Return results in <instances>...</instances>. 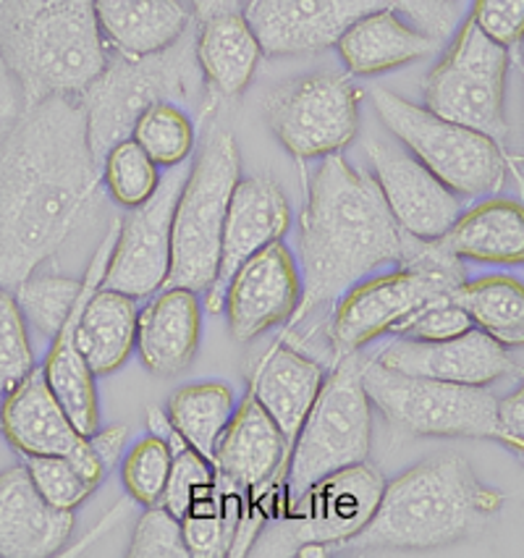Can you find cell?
<instances>
[{
	"label": "cell",
	"instance_id": "cell-30",
	"mask_svg": "<svg viewBox=\"0 0 524 558\" xmlns=\"http://www.w3.org/2000/svg\"><path fill=\"white\" fill-rule=\"evenodd\" d=\"M137 300L113 289H97L76 317V343L95 375L115 373L137 343Z\"/></svg>",
	"mask_w": 524,
	"mask_h": 558
},
{
	"label": "cell",
	"instance_id": "cell-26",
	"mask_svg": "<svg viewBox=\"0 0 524 558\" xmlns=\"http://www.w3.org/2000/svg\"><path fill=\"white\" fill-rule=\"evenodd\" d=\"M326 373L315 360L304 356L287 343H276L252 375L249 391L257 396L265 412L281 427L289 449L300 436L309 409L318 399Z\"/></svg>",
	"mask_w": 524,
	"mask_h": 558
},
{
	"label": "cell",
	"instance_id": "cell-12",
	"mask_svg": "<svg viewBox=\"0 0 524 558\" xmlns=\"http://www.w3.org/2000/svg\"><path fill=\"white\" fill-rule=\"evenodd\" d=\"M509 63V48L490 40L467 19L446 56L425 76V108L446 121L493 136L501 145L509 134L503 110Z\"/></svg>",
	"mask_w": 524,
	"mask_h": 558
},
{
	"label": "cell",
	"instance_id": "cell-28",
	"mask_svg": "<svg viewBox=\"0 0 524 558\" xmlns=\"http://www.w3.org/2000/svg\"><path fill=\"white\" fill-rule=\"evenodd\" d=\"M102 40L119 56L158 53L192 27L181 0H95Z\"/></svg>",
	"mask_w": 524,
	"mask_h": 558
},
{
	"label": "cell",
	"instance_id": "cell-8",
	"mask_svg": "<svg viewBox=\"0 0 524 558\" xmlns=\"http://www.w3.org/2000/svg\"><path fill=\"white\" fill-rule=\"evenodd\" d=\"M242 179L234 134L216 126L194 160L173 213L171 272L166 287L207 291L221 263V239L231 194Z\"/></svg>",
	"mask_w": 524,
	"mask_h": 558
},
{
	"label": "cell",
	"instance_id": "cell-7",
	"mask_svg": "<svg viewBox=\"0 0 524 558\" xmlns=\"http://www.w3.org/2000/svg\"><path fill=\"white\" fill-rule=\"evenodd\" d=\"M362 362L357 352L339 356L333 373L322 380L318 399L291 446L278 514L300 501L318 480L370 457L373 404L362 383Z\"/></svg>",
	"mask_w": 524,
	"mask_h": 558
},
{
	"label": "cell",
	"instance_id": "cell-47",
	"mask_svg": "<svg viewBox=\"0 0 524 558\" xmlns=\"http://www.w3.org/2000/svg\"><path fill=\"white\" fill-rule=\"evenodd\" d=\"M147 425H150L153 436L163 440L168 449H171L173 457H176V453H181L184 449H190V444H186L184 436H181L179 427L173 425V420L168 417V412H160V409L153 407L150 412H147Z\"/></svg>",
	"mask_w": 524,
	"mask_h": 558
},
{
	"label": "cell",
	"instance_id": "cell-2",
	"mask_svg": "<svg viewBox=\"0 0 524 558\" xmlns=\"http://www.w3.org/2000/svg\"><path fill=\"white\" fill-rule=\"evenodd\" d=\"M410 233L388 210L378 181L341 153L322 158L300 216L302 300L291 323L339 302L380 265H401Z\"/></svg>",
	"mask_w": 524,
	"mask_h": 558
},
{
	"label": "cell",
	"instance_id": "cell-40",
	"mask_svg": "<svg viewBox=\"0 0 524 558\" xmlns=\"http://www.w3.org/2000/svg\"><path fill=\"white\" fill-rule=\"evenodd\" d=\"M132 558H186L184 527L181 519L166 509L163 504L147 506L145 514L139 517L137 527L132 535Z\"/></svg>",
	"mask_w": 524,
	"mask_h": 558
},
{
	"label": "cell",
	"instance_id": "cell-24",
	"mask_svg": "<svg viewBox=\"0 0 524 558\" xmlns=\"http://www.w3.org/2000/svg\"><path fill=\"white\" fill-rule=\"evenodd\" d=\"M74 532V511L50 506L24 464L0 472V558L61 554Z\"/></svg>",
	"mask_w": 524,
	"mask_h": 558
},
{
	"label": "cell",
	"instance_id": "cell-34",
	"mask_svg": "<svg viewBox=\"0 0 524 558\" xmlns=\"http://www.w3.org/2000/svg\"><path fill=\"white\" fill-rule=\"evenodd\" d=\"M14 291L19 307L32 328L40 330L45 339H56L80 302L82 281L50 272V276H29Z\"/></svg>",
	"mask_w": 524,
	"mask_h": 558
},
{
	"label": "cell",
	"instance_id": "cell-22",
	"mask_svg": "<svg viewBox=\"0 0 524 558\" xmlns=\"http://www.w3.org/2000/svg\"><path fill=\"white\" fill-rule=\"evenodd\" d=\"M197 58L216 97H239L260 63L263 48L239 0H192Z\"/></svg>",
	"mask_w": 524,
	"mask_h": 558
},
{
	"label": "cell",
	"instance_id": "cell-19",
	"mask_svg": "<svg viewBox=\"0 0 524 558\" xmlns=\"http://www.w3.org/2000/svg\"><path fill=\"white\" fill-rule=\"evenodd\" d=\"M302 300V278L294 257L283 242L255 252L231 276L226 287L223 310L229 315L231 336L252 341L265 330L291 323Z\"/></svg>",
	"mask_w": 524,
	"mask_h": 558
},
{
	"label": "cell",
	"instance_id": "cell-42",
	"mask_svg": "<svg viewBox=\"0 0 524 558\" xmlns=\"http://www.w3.org/2000/svg\"><path fill=\"white\" fill-rule=\"evenodd\" d=\"M470 19L503 48L524 40V0H475Z\"/></svg>",
	"mask_w": 524,
	"mask_h": 558
},
{
	"label": "cell",
	"instance_id": "cell-36",
	"mask_svg": "<svg viewBox=\"0 0 524 558\" xmlns=\"http://www.w3.org/2000/svg\"><path fill=\"white\" fill-rule=\"evenodd\" d=\"M27 317L16 302V291L0 283V401L35 369Z\"/></svg>",
	"mask_w": 524,
	"mask_h": 558
},
{
	"label": "cell",
	"instance_id": "cell-13",
	"mask_svg": "<svg viewBox=\"0 0 524 558\" xmlns=\"http://www.w3.org/2000/svg\"><path fill=\"white\" fill-rule=\"evenodd\" d=\"M360 97L344 74L296 76L265 97V119L294 158L322 160L357 136Z\"/></svg>",
	"mask_w": 524,
	"mask_h": 558
},
{
	"label": "cell",
	"instance_id": "cell-3",
	"mask_svg": "<svg viewBox=\"0 0 524 558\" xmlns=\"http://www.w3.org/2000/svg\"><path fill=\"white\" fill-rule=\"evenodd\" d=\"M501 493L485 488L467 459L438 453L386 483L378 509L331 556L425 554L449 548L480 530L501 509Z\"/></svg>",
	"mask_w": 524,
	"mask_h": 558
},
{
	"label": "cell",
	"instance_id": "cell-6",
	"mask_svg": "<svg viewBox=\"0 0 524 558\" xmlns=\"http://www.w3.org/2000/svg\"><path fill=\"white\" fill-rule=\"evenodd\" d=\"M467 281L464 263L441 244L410 236L406 257L393 272L362 281L336 304L331 341L336 360L360 352L383 333H397L430 302L454 294Z\"/></svg>",
	"mask_w": 524,
	"mask_h": 558
},
{
	"label": "cell",
	"instance_id": "cell-25",
	"mask_svg": "<svg viewBox=\"0 0 524 558\" xmlns=\"http://www.w3.org/2000/svg\"><path fill=\"white\" fill-rule=\"evenodd\" d=\"M199 330L203 315L197 291L166 287L139 313L137 349L145 367L160 378L184 373L197 354Z\"/></svg>",
	"mask_w": 524,
	"mask_h": 558
},
{
	"label": "cell",
	"instance_id": "cell-32",
	"mask_svg": "<svg viewBox=\"0 0 524 558\" xmlns=\"http://www.w3.org/2000/svg\"><path fill=\"white\" fill-rule=\"evenodd\" d=\"M236 412L234 391L223 383H197L184 386L168 399V417L179 427L186 444L205 459L216 457L218 440Z\"/></svg>",
	"mask_w": 524,
	"mask_h": 558
},
{
	"label": "cell",
	"instance_id": "cell-18",
	"mask_svg": "<svg viewBox=\"0 0 524 558\" xmlns=\"http://www.w3.org/2000/svg\"><path fill=\"white\" fill-rule=\"evenodd\" d=\"M365 153L375 171L373 179L378 181L388 210L393 213L401 231L425 242H436L451 231V226L462 216L459 194L432 177L412 153L380 140L367 142Z\"/></svg>",
	"mask_w": 524,
	"mask_h": 558
},
{
	"label": "cell",
	"instance_id": "cell-39",
	"mask_svg": "<svg viewBox=\"0 0 524 558\" xmlns=\"http://www.w3.org/2000/svg\"><path fill=\"white\" fill-rule=\"evenodd\" d=\"M216 488V466L210 459H205L197 449H184L173 457L171 475H168V485L163 493V504L171 514L179 519L192 509L197 498Z\"/></svg>",
	"mask_w": 524,
	"mask_h": 558
},
{
	"label": "cell",
	"instance_id": "cell-29",
	"mask_svg": "<svg viewBox=\"0 0 524 558\" xmlns=\"http://www.w3.org/2000/svg\"><path fill=\"white\" fill-rule=\"evenodd\" d=\"M441 244L459 259L490 265H524V205L488 197L462 213Z\"/></svg>",
	"mask_w": 524,
	"mask_h": 558
},
{
	"label": "cell",
	"instance_id": "cell-35",
	"mask_svg": "<svg viewBox=\"0 0 524 558\" xmlns=\"http://www.w3.org/2000/svg\"><path fill=\"white\" fill-rule=\"evenodd\" d=\"M158 163L134 140H124L111 147L102 158V184L115 205L137 207L153 197L158 190L160 173Z\"/></svg>",
	"mask_w": 524,
	"mask_h": 558
},
{
	"label": "cell",
	"instance_id": "cell-21",
	"mask_svg": "<svg viewBox=\"0 0 524 558\" xmlns=\"http://www.w3.org/2000/svg\"><path fill=\"white\" fill-rule=\"evenodd\" d=\"M375 360L393 373L464 386H488L520 369L501 343L477 328L449 341L397 339Z\"/></svg>",
	"mask_w": 524,
	"mask_h": 558
},
{
	"label": "cell",
	"instance_id": "cell-10",
	"mask_svg": "<svg viewBox=\"0 0 524 558\" xmlns=\"http://www.w3.org/2000/svg\"><path fill=\"white\" fill-rule=\"evenodd\" d=\"M386 480L367 462L318 480L296 504L270 517L252 543V556H331L370 522Z\"/></svg>",
	"mask_w": 524,
	"mask_h": 558
},
{
	"label": "cell",
	"instance_id": "cell-45",
	"mask_svg": "<svg viewBox=\"0 0 524 558\" xmlns=\"http://www.w3.org/2000/svg\"><path fill=\"white\" fill-rule=\"evenodd\" d=\"M22 108H24L22 89H19L14 74H11L9 66H5L3 56H0V140H3V136L9 134V129L14 126L19 113H22Z\"/></svg>",
	"mask_w": 524,
	"mask_h": 558
},
{
	"label": "cell",
	"instance_id": "cell-38",
	"mask_svg": "<svg viewBox=\"0 0 524 558\" xmlns=\"http://www.w3.org/2000/svg\"><path fill=\"white\" fill-rule=\"evenodd\" d=\"M24 466L40 496L56 509L74 511L97 490V483L66 457H24Z\"/></svg>",
	"mask_w": 524,
	"mask_h": 558
},
{
	"label": "cell",
	"instance_id": "cell-11",
	"mask_svg": "<svg viewBox=\"0 0 524 558\" xmlns=\"http://www.w3.org/2000/svg\"><path fill=\"white\" fill-rule=\"evenodd\" d=\"M362 383L370 404L410 436L496 438L498 399L485 386L401 375L375 356L362 362Z\"/></svg>",
	"mask_w": 524,
	"mask_h": 558
},
{
	"label": "cell",
	"instance_id": "cell-43",
	"mask_svg": "<svg viewBox=\"0 0 524 558\" xmlns=\"http://www.w3.org/2000/svg\"><path fill=\"white\" fill-rule=\"evenodd\" d=\"M391 9L438 43L451 35L459 19V0H391Z\"/></svg>",
	"mask_w": 524,
	"mask_h": 558
},
{
	"label": "cell",
	"instance_id": "cell-17",
	"mask_svg": "<svg viewBox=\"0 0 524 558\" xmlns=\"http://www.w3.org/2000/svg\"><path fill=\"white\" fill-rule=\"evenodd\" d=\"M383 9H391V0H244V16L265 56L333 48L354 22Z\"/></svg>",
	"mask_w": 524,
	"mask_h": 558
},
{
	"label": "cell",
	"instance_id": "cell-27",
	"mask_svg": "<svg viewBox=\"0 0 524 558\" xmlns=\"http://www.w3.org/2000/svg\"><path fill=\"white\" fill-rule=\"evenodd\" d=\"M336 48L352 74L375 76L430 58L438 40L401 22L393 9H383L354 22Z\"/></svg>",
	"mask_w": 524,
	"mask_h": 558
},
{
	"label": "cell",
	"instance_id": "cell-9",
	"mask_svg": "<svg viewBox=\"0 0 524 558\" xmlns=\"http://www.w3.org/2000/svg\"><path fill=\"white\" fill-rule=\"evenodd\" d=\"M373 108L401 145L462 197H493L507 184V158L493 136L446 121L386 87L370 89Z\"/></svg>",
	"mask_w": 524,
	"mask_h": 558
},
{
	"label": "cell",
	"instance_id": "cell-41",
	"mask_svg": "<svg viewBox=\"0 0 524 558\" xmlns=\"http://www.w3.org/2000/svg\"><path fill=\"white\" fill-rule=\"evenodd\" d=\"M475 328L472 317L464 313L459 304L449 296H441V300L430 302L428 307L419 310L417 315L410 317L404 326L393 336L399 339H414V341H449L456 339V336L470 333Z\"/></svg>",
	"mask_w": 524,
	"mask_h": 558
},
{
	"label": "cell",
	"instance_id": "cell-5",
	"mask_svg": "<svg viewBox=\"0 0 524 558\" xmlns=\"http://www.w3.org/2000/svg\"><path fill=\"white\" fill-rule=\"evenodd\" d=\"M80 97L87 113L89 147L100 166L111 147L132 140L142 113L158 102L197 108L199 119H207V82L197 58L194 22L158 53L137 58L115 53Z\"/></svg>",
	"mask_w": 524,
	"mask_h": 558
},
{
	"label": "cell",
	"instance_id": "cell-37",
	"mask_svg": "<svg viewBox=\"0 0 524 558\" xmlns=\"http://www.w3.org/2000/svg\"><path fill=\"white\" fill-rule=\"evenodd\" d=\"M173 453L160 438L153 433L132 446L124 459V485L129 498L142 506H155L163 501V493L171 475Z\"/></svg>",
	"mask_w": 524,
	"mask_h": 558
},
{
	"label": "cell",
	"instance_id": "cell-16",
	"mask_svg": "<svg viewBox=\"0 0 524 558\" xmlns=\"http://www.w3.org/2000/svg\"><path fill=\"white\" fill-rule=\"evenodd\" d=\"M0 430L22 457H66L100 485L106 466L56 399L45 369L35 367L0 401Z\"/></svg>",
	"mask_w": 524,
	"mask_h": 558
},
{
	"label": "cell",
	"instance_id": "cell-46",
	"mask_svg": "<svg viewBox=\"0 0 524 558\" xmlns=\"http://www.w3.org/2000/svg\"><path fill=\"white\" fill-rule=\"evenodd\" d=\"M126 440H129L126 425H111V427H106V430H100V427H97L93 436H89V444H93L97 459H100L106 470H111V466L119 462Z\"/></svg>",
	"mask_w": 524,
	"mask_h": 558
},
{
	"label": "cell",
	"instance_id": "cell-23",
	"mask_svg": "<svg viewBox=\"0 0 524 558\" xmlns=\"http://www.w3.org/2000/svg\"><path fill=\"white\" fill-rule=\"evenodd\" d=\"M121 220H113L111 231L106 233L102 244L97 246L95 257L89 259V268L82 278V296L76 302L74 313H71L69 323L61 328V333L53 339V347H50L48 360H45V378H48L50 388H53L56 399L61 401V407L66 409L71 423L76 425V430L84 433V436H93V433L100 427V404H97V386L93 367L87 365L84 354L80 352V343H76V317H80L82 304L95 294L97 289L102 287V276H106L108 257H111V250L115 244V236H119Z\"/></svg>",
	"mask_w": 524,
	"mask_h": 558
},
{
	"label": "cell",
	"instance_id": "cell-33",
	"mask_svg": "<svg viewBox=\"0 0 524 558\" xmlns=\"http://www.w3.org/2000/svg\"><path fill=\"white\" fill-rule=\"evenodd\" d=\"M132 140L160 168H176L186 163L194 150V121L181 106L158 102L142 113Z\"/></svg>",
	"mask_w": 524,
	"mask_h": 558
},
{
	"label": "cell",
	"instance_id": "cell-15",
	"mask_svg": "<svg viewBox=\"0 0 524 558\" xmlns=\"http://www.w3.org/2000/svg\"><path fill=\"white\" fill-rule=\"evenodd\" d=\"M289 453L291 449L281 427L249 391L236 407L212 457L216 477L249 496L252 504H247L244 514V524L249 530H263V519L268 514L265 501L273 490H283Z\"/></svg>",
	"mask_w": 524,
	"mask_h": 558
},
{
	"label": "cell",
	"instance_id": "cell-1",
	"mask_svg": "<svg viewBox=\"0 0 524 558\" xmlns=\"http://www.w3.org/2000/svg\"><path fill=\"white\" fill-rule=\"evenodd\" d=\"M102 166L82 97L24 106L0 140V283L19 289L63 250L100 199Z\"/></svg>",
	"mask_w": 524,
	"mask_h": 558
},
{
	"label": "cell",
	"instance_id": "cell-4",
	"mask_svg": "<svg viewBox=\"0 0 524 558\" xmlns=\"http://www.w3.org/2000/svg\"><path fill=\"white\" fill-rule=\"evenodd\" d=\"M0 56L24 106L80 97L108 66L95 0H0Z\"/></svg>",
	"mask_w": 524,
	"mask_h": 558
},
{
	"label": "cell",
	"instance_id": "cell-31",
	"mask_svg": "<svg viewBox=\"0 0 524 558\" xmlns=\"http://www.w3.org/2000/svg\"><path fill=\"white\" fill-rule=\"evenodd\" d=\"M472 317L477 330L488 333L503 349L524 347V283L509 276L464 281L451 294Z\"/></svg>",
	"mask_w": 524,
	"mask_h": 558
},
{
	"label": "cell",
	"instance_id": "cell-44",
	"mask_svg": "<svg viewBox=\"0 0 524 558\" xmlns=\"http://www.w3.org/2000/svg\"><path fill=\"white\" fill-rule=\"evenodd\" d=\"M493 440H501L524 466V378L509 396L498 399Z\"/></svg>",
	"mask_w": 524,
	"mask_h": 558
},
{
	"label": "cell",
	"instance_id": "cell-14",
	"mask_svg": "<svg viewBox=\"0 0 524 558\" xmlns=\"http://www.w3.org/2000/svg\"><path fill=\"white\" fill-rule=\"evenodd\" d=\"M186 177H190V168L184 163L171 168L166 177H160L153 197L132 207V213L121 220L119 236H115L106 276H102V289L121 291L132 300H147L166 289L168 272H171L173 213H176Z\"/></svg>",
	"mask_w": 524,
	"mask_h": 558
},
{
	"label": "cell",
	"instance_id": "cell-20",
	"mask_svg": "<svg viewBox=\"0 0 524 558\" xmlns=\"http://www.w3.org/2000/svg\"><path fill=\"white\" fill-rule=\"evenodd\" d=\"M291 223L289 199L270 179H239L226 213L221 263L212 287L207 289V313H221L226 287L255 252L281 242Z\"/></svg>",
	"mask_w": 524,
	"mask_h": 558
}]
</instances>
